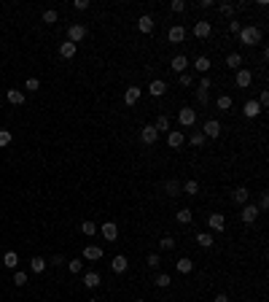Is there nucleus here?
<instances>
[{
	"label": "nucleus",
	"mask_w": 269,
	"mask_h": 302,
	"mask_svg": "<svg viewBox=\"0 0 269 302\" xmlns=\"http://www.w3.org/2000/svg\"><path fill=\"white\" fill-rule=\"evenodd\" d=\"M207 57V54H205ZM194 54H175L173 60H170V73H173V76H180V73H186L188 67H191V62H194Z\"/></svg>",
	"instance_id": "obj_1"
},
{
	"label": "nucleus",
	"mask_w": 269,
	"mask_h": 302,
	"mask_svg": "<svg viewBox=\"0 0 269 302\" xmlns=\"http://www.w3.org/2000/svg\"><path fill=\"white\" fill-rule=\"evenodd\" d=\"M197 106H183L180 111H178V116H175V119H178V124L183 127V129H194V124H197Z\"/></svg>",
	"instance_id": "obj_2"
},
{
	"label": "nucleus",
	"mask_w": 269,
	"mask_h": 302,
	"mask_svg": "<svg viewBox=\"0 0 269 302\" xmlns=\"http://www.w3.org/2000/svg\"><path fill=\"white\" fill-rule=\"evenodd\" d=\"M87 35H89V30H87V24H84V22H70V24H67V30H65V38L73 41V43H84V41H87Z\"/></svg>",
	"instance_id": "obj_3"
},
{
	"label": "nucleus",
	"mask_w": 269,
	"mask_h": 302,
	"mask_svg": "<svg viewBox=\"0 0 269 302\" xmlns=\"http://www.w3.org/2000/svg\"><path fill=\"white\" fill-rule=\"evenodd\" d=\"M108 267H111L113 275H124L127 270H130V256H127L124 251H119V254H113L108 259Z\"/></svg>",
	"instance_id": "obj_4"
},
{
	"label": "nucleus",
	"mask_w": 269,
	"mask_h": 302,
	"mask_svg": "<svg viewBox=\"0 0 269 302\" xmlns=\"http://www.w3.org/2000/svg\"><path fill=\"white\" fill-rule=\"evenodd\" d=\"M221 132H224V121L221 119H205L202 121V135H205L207 140L221 138Z\"/></svg>",
	"instance_id": "obj_5"
},
{
	"label": "nucleus",
	"mask_w": 269,
	"mask_h": 302,
	"mask_svg": "<svg viewBox=\"0 0 269 302\" xmlns=\"http://www.w3.org/2000/svg\"><path fill=\"white\" fill-rule=\"evenodd\" d=\"M245 62H248V54L237 52V49H234V52H229V54L224 57V67H226V70H231V73L240 70V67H245Z\"/></svg>",
	"instance_id": "obj_6"
},
{
	"label": "nucleus",
	"mask_w": 269,
	"mask_h": 302,
	"mask_svg": "<svg viewBox=\"0 0 269 302\" xmlns=\"http://www.w3.org/2000/svg\"><path fill=\"white\" fill-rule=\"evenodd\" d=\"M145 95V84H132V86H127L124 89V106H137L140 103V97Z\"/></svg>",
	"instance_id": "obj_7"
},
{
	"label": "nucleus",
	"mask_w": 269,
	"mask_h": 302,
	"mask_svg": "<svg viewBox=\"0 0 269 302\" xmlns=\"http://www.w3.org/2000/svg\"><path fill=\"white\" fill-rule=\"evenodd\" d=\"M224 227H226V216H224V213H218V211H213V213L205 219V230H207V232H213V235L224 232Z\"/></svg>",
	"instance_id": "obj_8"
},
{
	"label": "nucleus",
	"mask_w": 269,
	"mask_h": 302,
	"mask_svg": "<svg viewBox=\"0 0 269 302\" xmlns=\"http://www.w3.org/2000/svg\"><path fill=\"white\" fill-rule=\"evenodd\" d=\"M259 216H261V211H259V208H256V202L250 200V202H245V205L240 208V213H237V219H240L242 224H253V221L259 219Z\"/></svg>",
	"instance_id": "obj_9"
},
{
	"label": "nucleus",
	"mask_w": 269,
	"mask_h": 302,
	"mask_svg": "<svg viewBox=\"0 0 269 302\" xmlns=\"http://www.w3.org/2000/svg\"><path fill=\"white\" fill-rule=\"evenodd\" d=\"M137 138H140V143H143V146H154V143H159V140H162V135L156 132L154 124H145V127H140Z\"/></svg>",
	"instance_id": "obj_10"
},
{
	"label": "nucleus",
	"mask_w": 269,
	"mask_h": 302,
	"mask_svg": "<svg viewBox=\"0 0 269 302\" xmlns=\"http://www.w3.org/2000/svg\"><path fill=\"white\" fill-rule=\"evenodd\" d=\"M164 143H167L170 149H183V146H186V129H170V132L164 135Z\"/></svg>",
	"instance_id": "obj_11"
},
{
	"label": "nucleus",
	"mask_w": 269,
	"mask_h": 302,
	"mask_svg": "<svg viewBox=\"0 0 269 302\" xmlns=\"http://www.w3.org/2000/svg\"><path fill=\"white\" fill-rule=\"evenodd\" d=\"M240 114H242V119H259V116H261V106L256 103V97H248V100L242 103Z\"/></svg>",
	"instance_id": "obj_12"
},
{
	"label": "nucleus",
	"mask_w": 269,
	"mask_h": 302,
	"mask_svg": "<svg viewBox=\"0 0 269 302\" xmlns=\"http://www.w3.org/2000/svg\"><path fill=\"white\" fill-rule=\"evenodd\" d=\"M57 54H59V60H73L78 54V43L62 38V41H59V46H57Z\"/></svg>",
	"instance_id": "obj_13"
},
{
	"label": "nucleus",
	"mask_w": 269,
	"mask_h": 302,
	"mask_svg": "<svg viewBox=\"0 0 269 302\" xmlns=\"http://www.w3.org/2000/svg\"><path fill=\"white\" fill-rule=\"evenodd\" d=\"M175 116H178V114H162V116H156V119H154L156 132L159 135H167L170 129H173V119H175Z\"/></svg>",
	"instance_id": "obj_14"
},
{
	"label": "nucleus",
	"mask_w": 269,
	"mask_h": 302,
	"mask_svg": "<svg viewBox=\"0 0 269 302\" xmlns=\"http://www.w3.org/2000/svg\"><path fill=\"white\" fill-rule=\"evenodd\" d=\"M5 100H8V106H14V108L27 106V95H24L22 89H16V86H11V89L5 92Z\"/></svg>",
	"instance_id": "obj_15"
},
{
	"label": "nucleus",
	"mask_w": 269,
	"mask_h": 302,
	"mask_svg": "<svg viewBox=\"0 0 269 302\" xmlns=\"http://www.w3.org/2000/svg\"><path fill=\"white\" fill-rule=\"evenodd\" d=\"M186 146L188 149H202V146H207V138L202 135V129H188L186 132Z\"/></svg>",
	"instance_id": "obj_16"
},
{
	"label": "nucleus",
	"mask_w": 269,
	"mask_h": 302,
	"mask_svg": "<svg viewBox=\"0 0 269 302\" xmlns=\"http://www.w3.org/2000/svg\"><path fill=\"white\" fill-rule=\"evenodd\" d=\"M231 200H234V205H237V208H242L245 202L253 200V192H250L248 186H237L234 192H231Z\"/></svg>",
	"instance_id": "obj_17"
},
{
	"label": "nucleus",
	"mask_w": 269,
	"mask_h": 302,
	"mask_svg": "<svg viewBox=\"0 0 269 302\" xmlns=\"http://www.w3.org/2000/svg\"><path fill=\"white\" fill-rule=\"evenodd\" d=\"M19 262H22V256H19V251H14V248L5 251V254L0 256V264H3L5 270H16V267H19Z\"/></svg>",
	"instance_id": "obj_18"
},
{
	"label": "nucleus",
	"mask_w": 269,
	"mask_h": 302,
	"mask_svg": "<svg viewBox=\"0 0 269 302\" xmlns=\"http://www.w3.org/2000/svg\"><path fill=\"white\" fill-rule=\"evenodd\" d=\"M97 232H100V224H97L94 219H84L81 224H78V235H84V238H94Z\"/></svg>",
	"instance_id": "obj_19"
},
{
	"label": "nucleus",
	"mask_w": 269,
	"mask_h": 302,
	"mask_svg": "<svg viewBox=\"0 0 269 302\" xmlns=\"http://www.w3.org/2000/svg\"><path fill=\"white\" fill-rule=\"evenodd\" d=\"M194 243L199 245V248H213V243H216V235L207 230H199L197 235H194Z\"/></svg>",
	"instance_id": "obj_20"
},
{
	"label": "nucleus",
	"mask_w": 269,
	"mask_h": 302,
	"mask_svg": "<svg viewBox=\"0 0 269 302\" xmlns=\"http://www.w3.org/2000/svg\"><path fill=\"white\" fill-rule=\"evenodd\" d=\"M30 270H33L35 275H44L46 270H48V264H46V256H41V254L30 256Z\"/></svg>",
	"instance_id": "obj_21"
},
{
	"label": "nucleus",
	"mask_w": 269,
	"mask_h": 302,
	"mask_svg": "<svg viewBox=\"0 0 269 302\" xmlns=\"http://www.w3.org/2000/svg\"><path fill=\"white\" fill-rule=\"evenodd\" d=\"M84 264H87V262H84L81 256H70L65 267H67V273H70V275H81L84 273Z\"/></svg>",
	"instance_id": "obj_22"
},
{
	"label": "nucleus",
	"mask_w": 269,
	"mask_h": 302,
	"mask_svg": "<svg viewBox=\"0 0 269 302\" xmlns=\"http://www.w3.org/2000/svg\"><path fill=\"white\" fill-rule=\"evenodd\" d=\"M22 86H24L27 92H33V95H38V92H41V78H38V76H27Z\"/></svg>",
	"instance_id": "obj_23"
},
{
	"label": "nucleus",
	"mask_w": 269,
	"mask_h": 302,
	"mask_svg": "<svg viewBox=\"0 0 269 302\" xmlns=\"http://www.w3.org/2000/svg\"><path fill=\"white\" fill-rule=\"evenodd\" d=\"M14 143V129H0V149H8Z\"/></svg>",
	"instance_id": "obj_24"
},
{
	"label": "nucleus",
	"mask_w": 269,
	"mask_h": 302,
	"mask_svg": "<svg viewBox=\"0 0 269 302\" xmlns=\"http://www.w3.org/2000/svg\"><path fill=\"white\" fill-rule=\"evenodd\" d=\"M27 273H24V270H16V273H14V278H11V283H14V286L16 289H22V286H27Z\"/></svg>",
	"instance_id": "obj_25"
},
{
	"label": "nucleus",
	"mask_w": 269,
	"mask_h": 302,
	"mask_svg": "<svg viewBox=\"0 0 269 302\" xmlns=\"http://www.w3.org/2000/svg\"><path fill=\"white\" fill-rule=\"evenodd\" d=\"M186 8H188L186 0H170V11H173V14H183Z\"/></svg>",
	"instance_id": "obj_26"
},
{
	"label": "nucleus",
	"mask_w": 269,
	"mask_h": 302,
	"mask_svg": "<svg viewBox=\"0 0 269 302\" xmlns=\"http://www.w3.org/2000/svg\"><path fill=\"white\" fill-rule=\"evenodd\" d=\"M70 8L81 14V11H89V8H91V3H89V0H73V3H70Z\"/></svg>",
	"instance_id": "obj_27"
},
{
	"label": "nucleus",
	"mask_w": 269,
	"mask_h": 302,
	"mask_svg": "<svg viewBox=\"0 0 269 302\" xmlns=\"http://www.w3.org/2000/svg\"><path fill=\"white\" fill-rule=\"evenodd\" d=\"M213 302H234L229 297V294H216V297H213Z\"/></svg>",
	"instance_id": "obj_28"
},
{
	"label": "nucleus",
	"mask_w": 269,
	"mask_h": 302,
	"mask_svg": "<svg viewBox=\"0 0 269 302\" xmlns=\"http://www.w3.org/2000/svg\"><path fill=\"white\" fill-rule=\"evenodd\" d=\"M0 89H3V86H0Z\"/></svg>",
	"instance_id": "obj_29"
}]
</instances>
